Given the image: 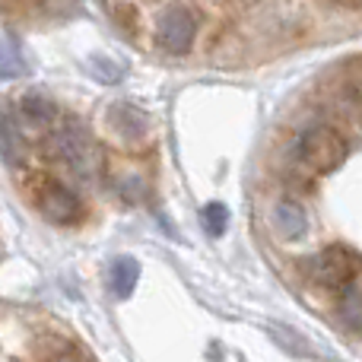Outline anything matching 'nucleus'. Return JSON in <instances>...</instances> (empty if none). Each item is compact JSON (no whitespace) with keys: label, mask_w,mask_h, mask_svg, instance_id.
Returning <instances> with one entry per match:
<instances>
[{"label":"nucleus","mask_w":362,"mask_h":362,"mask_svg":"<svg viewBox=\"0 0 362 362\" xmlns=\"http://www.w3.org/2000/svg\"><path fill=\"white\" fill-rule=\"evenodd\" d=\"M51 156L61 165H67L70 175H76L80 181H95L99 175V146H95L93 134L76 121H64L54 134H51Z\"/></svg>","instance_id":"1"},{"label":"nucleus","mask_w":362,"mask_h":362,"mask_svg":"<svg viewBox=\"0 0 362 362\" xmlns=\"http://www.w3.org/2000/svg\"><path fill=\"white\" fill-rule=\"evenodd\" d=\"M346 153H350V146H346L344 134H337L334 127L318 124L299 134L293 156L308 172H334L346 159Z\"/></svg>","instance_id":"2"},{"label":"nucleus","mask_w":362,"mask_h":362,"mask_svg":"<svg viewBox=\"0 0 362 362\" xmlns=\"http://www.w3.org/2000/svg\"><path fill=\"white\" fill-rule=\"evenodd\" d=\"M35 206L45 219L57 226H70V223H80L83 216V204L67 185L54 178H38L35 181Z\"/></svg>","instance_id":"3"},{"label":"nucleus","mask_w":362,"mask_h":362,"mask_svg":"<svg viewBox=\"0 0 362 362\" xmlns=\"http://www.w3.org/2000/svg\"><path fill=\"white\" fill-rule=\"evenodd\" d=\"M356 274H359V257L346 245H331V248H325L315 257V276L325 286L344 289L346 283L356 280Z\"/></svg>","instance_id":"4"},{"label":"nucleus","mask_w":362,"mask_h":362,"mask_svg":"<svg viewBox=\"0 0 362 362\" xmlns=\"http://www.w3.org/2000/svg\"><path fill=\"white\" fill-rule=\"evenodd\" d=\"M194 29H197V23H194V13L187 6H169L159 19V42L172 54H185L194 42Z\"/></svg>","instance_id":"5"},{"label":"nucleus","mask_w":362,"mask_h":362,"mask_svg":"<svg viewBox=\"0 0 362 362\" xmlns=\"http://www.w3.org/2000/svg\"><path fill=\"white\" fill-rule=\"evenodd\" d=\"M274 226L286 242H299L308 232V213L302 210L296 200H280L274 210Z\"/></svg>","instance_id":"6"},{"label":"nucleus","mask_w":362,"mask_h":362,"mask_svg":"<svg viewBox=\"0 0 362 362\" xmlns=\"http://www.w3.org/2000/svg\"><path fill=\"white\" fill-rule=\"evenodd\" d=\"M0 156L6 165H19L25 159V137L13 112L0 115Z\"/></svg>","instance_id":"7"},{"label":"nucleus","mask_w":362,"mask_h":362,"mask_svg":"<svg viewBox=\"0 0 362 362\" xmlns=\"http://www.w3.org/2000/svg\"><path fill=\"white\" fill-rule=\"evenodd\" d=\"M140 280V264L134 257H115L112 261V293L118 299H127Z\"/></svg>","instance_id":"8"},{"label":"nucleus","mask_w":362,"mask_h":362,"mask_svg":"<svg viewBox=\"0 0 362 362\" xmlns=\"http://www.w3.org/2000/svg\"><path fill=\"white\" fill-rule=\"evenodd\" d=\"M340 321H346L353 334L359 331V321H362V296H359V283H346L340 289Z\"/></svg>","instance_id":"9"},{"label":"nucleus","mask_w":362,"mask_h":362,"mask_svg":"<svg viewBox=\"0 0 362 362\" xmlns=\"http://www.w3.org/2000/svg\"><path fill=\"white\" fill-rule=\"evenodd\" d=\"M19 112H23V118H32V121H38V124L57 118V105L45 93H25L23 102H19Z\"/></svg>","instance_id":"10"},{"label":"nucleus","mask_w":362,"mask_h":362,"mask_svg":"<svg viewBox=\"0 0 362 362\" xmlns=\"http://www.w3.org/2000/svg\"><path fill=\"white\" fill-rule=\"evenodd\" d=\"M23 74H25V61L16 54V48L0 42V80H16Z\"/></svg>","instance_id":"11"},{"label":"nucleus","mask_w":362,"mask_h":362,"mask_svg":"<svg viewBox=\"0 0 362 362\" xmlns=\"http://www.w3.org/2000/svg\"><path fill=\"white\" fill-rule=\"evenodd\" d=\"M200 216H204V229H206V235L219 238V235L226 232V219H229V210H226L223 204H206Z\"/></svg>","instance_id":"12"},{"label":"nucleus","mask_w":362,"mask_h":362,"mask_svg":"<svg viewBox=\"0 0 362 362\" xmlns=\"http://www.w3.org/2000/svg\"><path fill=\"white\" fill-rule=\"evenodd\" d=\"M51 362H74V359H67V356H64V359H51Z\"/></svg>","instance_id":"13"}]
</instances>
